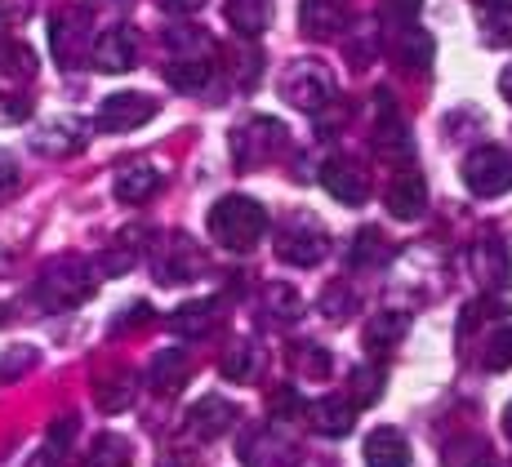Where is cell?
Returning <instances> with one entry per match:
<instances>
[{"mask_svg":"<svg viewBox=\"0 0 512 467\" xmlns=\"http://www.w3.org/2000/svg\"><path fill=\"white\" fill-rule=\"evenodd\" d=\"M94 285H98V267L90 258L63 254V258H54V263L41 267L32 298L45 307V312H72V307H81L85 298L94 294Z\"/></svg>","mask_w":512,"mask_h":467,"instance_id":"cell-1","label":"cell"},{"mask_svg":"<svg viewBox=\"0 0 512 467\" xmlns=\"http://www.w3.org/2000/svg\"><path fill=\"white\" fill-rule=\"evenodd\" d=\"M268 232V210L254 196H223L210 210V236L223 250H254Z\"/></svg>","mask_w":512,"mask_h":467,"instance_id":"cell-2","label":"cell"},{"mask_svg":"<svg viewBox=\"0 0 512 467\" xmlns=\"http://www.w3.org/2000/svg\"><path fill=\"white\" fill-rule=\"evenodd\" d=\"M464 187L481 201L512 192V152L499 143H481L464 156Z\"/></svg>","mask_w":512,"mask_h":467,"instance_id":"cell-3","label":"cell"},{"mask_svg":"<svg viewBox=\"0 0 512 467\" xmlns=\"http://www.w3.org/2000/svg\"><path fill=\"white\" fill-rule=\"evenodd\" d=\"M281 98H290L294 107H303V112L317 116L321 107L334 103V76H330L321 63H312V58H299V63L285 67V76H281Z\"/></svg>","mask_w":512,"mask_h":467,"instance_id":"cell-4","label":"cell"},{"mask_svg":"<svg viewBox=\"0 0 512 467\" xmlns=\"http://www.w3.org/2000/svg\"><path fill=\"white\" fill-rule=\"evenodd\" d=\"M326 254H330V236H326V227H321L317 218L299 214V218H290V223L277 232V258H281V263L317 267Z\"/></svg>","mask_w":512,"mask_h":467,"instance_id":"cell-5","label":"cell"},{"mask_svg":"<svg viewBox=\"0 0 512 467\" xmlns=\"http://www.w3.org/2000/svg\"><path fill=\"white\" fill-rule=\"evenodd\" d=\"M201 267H205V258H201V250H196L192 236L174 232V236H161V241H156L152 272H156V281H161V285H187V281H196V276H201Z\"/></svg>","mask_w":512,"mask_h":467,"instance_id":"cell-6","label":"cell"},{"mask_svg":"<svg viewBox=\"0 0 512 467\" xmlns=\"http://www.w3.org/2000/svg\"><path fill=\"white\" fill-rule=\"evenodd\" d=\"M156 112H161V107H156V98L125 89V94H107L103 98L94 125H98V134H130V129H139V125L152 121Z\"/></svg>","mask_w":512,"mask_h":467,"instance_id":"cell-7","label":"cell"},{"mask_svg":"<svg viewBox=\"0 0 512 467\" xmlns=\"http://www.w3.org/2000/svg\"><path fill=\"white\" fill-rule=\"evenodd\" d=\"M277 147H285V125L272 121V116H254L250 125L232 134V156L241 165H263Z\"/></svg>","mask_w":512,"mask_h":467,"instance_id":"cell-8","label":"cell"},{"mask_svg":"<svg viewBox=\"0 0 512 467\" xmlns=\"http://www.w3.org/2000/svg\"><path fill=\"white\" fill-rule=\"evenodd\" d=\"M241 463L245 467H299V450H294V441L285 432H277V427H259V432L245 436Z\"/></svg>","mask_w":512,"mask_h":467,"instance_id":"cell-9","label":"cell"},{"mask_svg":"<svg viewBox=\"0 0 512 467\" xmlns=\"http://www.w3.org/2000/svg\"><path fill=\"white\" fill-rule=\"evenodd\" d=\"M321 187H326L334 201L361 205L370 196V174L361 170V161H352V156H330V161L321 165Z\"/></svg>","mask_w":512,"mask_h":467,"instance_id":"cell-10","label":"cell"},{"mask_svg":"<svg viewBox=\"0 0 512 467\" xmlns=\"http://www.w3.org/2000/svg\"><path fill=\"white\" fill-rule=\"evenodd\" d=\"M134 58H139V41H134V32L121 27V23L103 27L90 45V63L98 67V72H130Z\"/></svg>","mask_w":512,"mask_h":467,"instance_id":"cell-11","label":"cell"},{"mask_svg":"<svg viewBox=\"0 0 512 467\" xmlns=\"http://www.w3.org/2000/svg\"><path fill=\"white\" fill-rule=\"evenodd\" d=\"M468 263H472V276L490 290H504L512 281V258H508V245L499 236H481L477 245L468 250Z\"/></svg>","mask_w":512,"mask_h":467,"instance_id":"cell-12","label":"cell"},{"mask_svg":"<svg viewBox=\"0 0 512 467\" xmlns=\"http://www.w3.org/2000/svg\"><path fill=\"white\" fill-rule=\"evenodd\" d=\"M236 427V405L223 401V396H201V401L187 410V432L196 441H219Z\"/></svg>","mask_w":512,"mask_h":467,"instance_id":"cell-13","label":"cell"},{"mask_svg":"<svg viewBox=\"0 0 512 467\" xmlns=\"http://www.w3.org/2000/svg\"><path fill=\"white\" fill-rule=\"evenodd\" d=\"M388 214L401 218V223H415V218L428 210V183H423V174L410 165V170H401L397 178L388 183Z\"/></svg>","mask_w":512,"mask_h":467,"instance_id":"cell-14","label":"cell"},{"mask_svg":"<svg viewBox=\"0 0 512 467\" xmlns=\"http://www.w3.org/2000/svg\"><path fill=\"white\" fill-rule=\"evenodd\" d=\"M219 321H223L219 298H192V303L174 307L165 325H170V334H179V339H205V334H214Z\"/></svg>","mask_w":512,"mask_h":467,"instance_id":"cell-15","label":"cell"},{"mask_svg":"<svg viewBox=\"0 0 512 467\" xmlns=\"http://www.w3.org/2000/svg\"><path fill=\"white\" fill-rule=\"evenodd\" d=\"M161 170L156 165H147V161H130V165H121L112 178V192H116V201L121 205H143V201H152L156 192H161Z\"/></svg>","mask_w":512,"mask_h":467,"instance_id":"cell-16","label":"cell"},{"mask_svg":"<svg viewBox=\"0 0 512 467\" xmlns=\"http://www.w3.org/2000/svg\"><path fill=\"white\" fill-rule=\"evenodd\" d=\"M303 414H308L312 432H321V436H348L352 423H357V405L348 396H317Z\"/></svg>","mask_w":512,"mask_h":467,"instance_id":"cell-17","label":"cell"},{"mask_svg":"<svg viewBox=\"0 0 512 467\" xmlns=\"http://www.w3.org/2000/svg\"><path fill=\"white\" fill-rule=\"evenodd\" d=\"M348 14V0H303L299 5V27L312 41H334Z\"/></svg>","mask_w":512,"mask_h":467,"instance_id":"cell-18","label":"cell"},{"mask_svg":"<svg viewBox=\"0 0 512 467\" xmlns=\"http://www.w3.org/2000/svg\"><path fill=\"white\" fill-rule=\"evenodd\" d=\"M32 147L41 156H72L85 147V121L76 116H63V121H49L41 134H32Z\"/></svg>","mask_w":512,"mask_h":467,"instance_id":"cell-19","label":"cell"},{"mask_svg":"<svg viewBox=\"0 0 512 467\" xmlns=\"http://www.w3.org/2000/svg\"><path fill=\"white\" fill-rule=\"evenodd\" d=\"M392 258H397V245H392L379 227H361L357 241L348 245V263L357 267V272H379V267H388Z\"/></svg>","mask_w":512,"mask_h":467,"instance_id":"cell-20","label":"cell"},{"mask_svg":"<svg viewBox=\"0 0 512 467\" xmlns=\"http://www.w3.org/2000/svg\"><path fill=\"white\" fill-rule=\"evenodd\" d=\"M366 467H410V445L397 427H374L366 436Z\"/></svg>","mask_w":512,"mask_h":467,"instance_id":"cell-21","label":"cell"},{"mask_svg":"<svg viewBox=\"0 0 512 467\" xmlns=\"http://www.w3.org/2000/svg\"><path fill=\"white\" fill-rule=\"evenodd\" d=\"M187 374H192V361H187L183 347H165V352L152 356V370H147V379H152L156 392L174 396L187 383Z\"/></svg>","mask_w":512,"mask_h":467,"instance_id":"cell-22","label":"cell"},{"mask_svg":"<svg viewBox=\"0 0 512 467\" xmlns=\"http://www.w3.org/2000/svg\"><path fill=\"white\" fill-rule=\"evenodd\" d=\"M81 36H85L81 14H54V23H49V45H54V58L63 67L81 63Z\"/></svg>","mask_w":512,"mask_h":467,"instance_id":"cell-23","label":"cell"},{"mask_svg":"<svg viewBox=\"0 0 512 467\" xmlns=\"http://www.w3.org/2000/svg\"><path fill=\"white\" fill-rule=\"evenodd\" d=\"M490 441L477 432H459L441 445V467H490Z\"/></svg>","mask_w":512,"mask_h":467,"instance_id":"cell-24","label":"cell"},{"mask_svg":"<svg viewBox=\"0 0 512 467\" xmlns=\"http://www.w3.org/2000/svg\"><path fill=\"white\" fill-rule=\"evenodd\" d=\"M130 401H134V374L130 370H112V374H103V379L94 383V405L103 414L130 410Z\"/></svg>","mask_w":512,"mask_h":467,"instance_id":"cell-25","label":"cell"},{"mask_svg":"<svg viewBox=\"0 0 512 467\" xmlns=\"http://www.w3.org/2000/svg\"><path fill=\"white\" fill-rule=\"evenodd\" d=\"M406 330H410L406 312H379L366 321V334H361V339H366V347L379 356V352H392V347L406 339Z\"/></svg>","mask_w":512,"mask_h":467,"instance_id":"cell-26","label":"cell"},{"mask_svg":"<svg viewBox=\"0 0 512 467\" xmlns=\"http://www.w3.org/2000/svg\"><path fill=\"white\" fill-rule=\"evenodd\" d=\"M130 463H134V445L121 432H103V436H94L81 467H130Z\"/></svg>","mask_w":512,"mask_h":467,"instance_id":"cell-27","label":"cell"},{"mask_svg":"<svg viewBox=\"0 0 512 467\" xmlns=\"http://www.w3.org/2000/svg\"><path fill=\"white\" fill-rule=\"evenodd\" d=\"M210 72H214V58H170L165 63V81L174 89H183V94L210 85Z\"/></svg>","mask_w":512,"mask_h":467,"instance_id":"cell-28","label":"cell"},{"mask_svg":"<svg viewBox=\"0 0 512 467\" xmlns=\"http://www.w3.org/2000/svg\"><path fill=\"white\" fill-rule=\"evenodd\" d=\"M165 45H170V58H214V36L201 32V27L183 23L165 32Z\"/></svg>","mask_w":512,"mask_h":467,"instance_id":"cell-29","label":"cell"},{"mask_svg":"<svg viewBox=\"0 0 512 467\" xmlns=\"http://www.w3.org/2000/svg\"><path fill=\"white\" fill-rule=\"evenodd\" d=\"M290 370L299 379H330V352L321 343H290Z\"/></svg>","mask_w":512,"mask_h":467,"instance_id":"cell-30","label":"cell"},{"mask_svg":"<svg viewBox=\"0 0 512 467\" xmlns=\"http://www.w3.org/2000/svg\"><path fill=\"white\" fill-rule=\"evenodd\" d=\"M272 14V0H228V18L241 36H259L268 27Z\"/></svg>","mask_w":512,"mask_h":467,"instance_id":"cell-31","label":"cell"},{"mask_svg":"<svg viewBox=\"0 0 512 467\" xmlns=\"http://www.w3.org/2000/svg\"><path fill=\"white\" fill-rule=\"evenodd\" d=\"M0 76H9V81H32L36 54L23 41H0Z\"/></svg>","mask_w":512,"mask_h":467,"instance_id":"cell-32","label":"cell"},{"mask_svg":"<svg viewBox=\"0 0 512 467\" xmlns=\"http://www.w3.org/2000/svg\"><path fill=\"white\" fill-rule=\"evenodd\" d=\"M481 41L486 45H512V0L481 9Z\"/></svg>","mask_w":512,"mask_h":467,"instance_id":"cell-33","label":"cell"},{"mask_svg":"<svg viewBox=\"0 0 512 467\" xmlns=\"http://www.w3.org/2000/svg\"><path fill=\"white\" fill-rule=\"evenodd\" d=\"M263 307H268V321L272 325H290V321H299L303 298L294 294L290 285H268V290H263Z\"/></svg>","mask_w":512,"mask_h":467,"instance_id":"cell-34","label":"cell"},{"mask_svg":"<svg viewBox=\"0 0 512 467\" xmlns=\"http://www.w3.org/2000/svg\"><path fill=\"white\" fill-rule=\"evenodd\" d=\"M383 396V374L370 370V365H357L352 370V387H348V401L357 405V410H366V405H374Z\"/></svg>","mask_w":512,"mask_h":467,"instance_id":"cell-35","label":"cell"},{"mask_svg":"<svg viewBox=\"0 0 512 467\" xmlns=\"http://www.w3.org/2000/svg\"><path fill=\"white\" fill-rule=\"evenodd\" d=\"M397 58H401L406 67H419V72H428V63H432V41H428L423 32H415V27H401Z\"/></svg>","mask_w":512,"mask_h":467,"instance_id":"cell-36","label":"cell"},{"mask_svg":"<svg viewBox=\"0 0 512 467\" xmlns=\"http://www.w3.org/2000/svg\"><path fill=\"white\" fill-rule=\"evenodd\" d=\"M481 365L486 370H512V325H499L486 343H481Z\"/></svg>","mask_w":512,"mask_h":467,"instance_id":"cell-37","label":"cell"},{"mask_svg":"<svg viewBox=\"0 0 512 467\" xmlns=\"http://www.w3.org/2000/svg\"><path fill=\"white\" fill-rule=\"evenodd\" d=\"M36 361H41V356H36V347H32V343H18V347H9V352L0 356V383H14L18 374H27Z\"/></svg>","mask_w":512,"mask_h":467,"instance_id":"cell-38","label":"cell"},{"mask_svg":"<svg viewBox=\"0 0 512 467\" xmlns=\"http://www.w3.org/2000/svg\"><path fill=\"white\" fill-rule=\"evenodd\" d=\"M219 374H223V379H236V383L250 379V374H254V347L250 343L228 347V356L219 361Z\"/></svg>","mask_w":512,"mask_h":467,"instance_id":"cell-39","label":"cell"},{"mask_svg":"<svg viewBox=\"0 0 512 467\" xmlns=\"http://www.w3.org/2000/svg\"><path fill=\"white\" fill-rule=\"evenodd\" d=\"M352 307H357V294L343 290V285H330L326 298H321V312H326L330 321H343V316H352Z\"/></svg>","mask_w":512,"mask_h":467,"instance_id":"cell-40","label":"cell"},{"mask_svg":"<svg viewBox=\"0 0 512 467\" xmlns=\"http://www.w3.org/2000/svg\"><path fill=\"white\" fill-rule=\"evenodd\" d=\"M147 321H152V303H143V298H139V303L121 307V316L112 321V330L125 334V330H139V325H147Z\"/></svg>","mask_w":512,"mask_h":467,"instance_id":"cell-41","label":"cell"},{"mask_svg":"<svg viewBox=\"0 0 512 467\" xmlns=\"http://www.w3.org/2000/svg\"><path fill=\"white\" fill-rule=\"evenodd\" d=\"M419 9H423V0H388V5H383V14H388L397 27H410Z\"/></svg>","mask_w":512,"mask_h":467,"instance_id":"cell-42","label":"cell"},{"mask_svg":"<svg viewBox=\"0 0 512 467\" xmlns=\"http://www.w3.org/2000/svg\"><path fill=\"white\" fill-rule=\"evenodd\" d=\"M343 121H348V107H343L339 98H334L330 107H321V112H317V134H321V138H330V134H334V125H343Z\"/></svg>","mask_w":512,"mask_h":467,"instance_id":"cell-43","label":"cell"},{"mask_svg":"<svg viewBox=\"0 0 512 467\" xmlns=\"http://www.w3.org/2000/svg\"><path fill=\"white\" fill-rule=\"evenodd\" d=\"M76 427H81V423H76L72 414H63V419L49 423V436H45V441L58 445V450H67V445H72V436H76Z\"/></svg>","mask_w":512,"mask_h":467,"instance_id":"cell-44","label":"cell"},{"mask_svg":"<svg viewBox=\"0 0 512 467\" xmlns=\"http://www.w3.org/2000/svg\"><path fill=\"white\" fill-rule=\"evenodd\" d=\"M14 192H18V165H14V156L0 152V205H5Z\"/></svg>","mask_w":512,"mask_h":467,"instance_id":"cell-45","label":"cell"},{"mask_svg":"<svg viewBox=\"0 0 512 467\" xmlns=\"http://www.w3.org/2000/svg\"><path fill=\"white\" fill-rule=\"evenodd\" d=\"M27 467H72L67 463V450H58V445H41V450L32 454V459H27Z\"/></svg>","mask_w":512,"mask_h":467,"instance_id":"cell-46","label":"cell"},{"mask_svg":"<svg viewBox=\"0 0 512 467\" xmlns=\"http://www.w3.org/2000/svg\"><path fill=\"white\" fill-rule=\"evenodd\" d=\"M201 5H205V0H161L165 14H196Z\"/></svg>","mask_w":512,"mask_h":467,"instance_id":"cell-47","label":"cell"},{"mask_svg":"<svg viewBox=\"0 0 512 467\" xmlns=\"http://www.w3.org/2000/svg\"><path fill=\"white\" fill-rule=\"evenodd\" d=\"M27 112H32V103H27V98H14V103L0 107V116H5V121H23Z\"/></svg>","mask_w":512,"mask_h":467,"instance_id":"cell-48","label":"cell"},{"mask_svg":"<svg viewBox=\"0 0 512 467\" xmlns=\"http://www.w3.org/2000/svg\"><path fill=\"white\" fill-rule=\"evenodd\" d=\"M499 94H504L508 103H512V63L504 67V76H499Z\"/></svg>","mask_w":512,"mask_h":467,"instance_id":"cell-49","label":"cell"},{"mask_svg":"<svg viewBox=\"0 0 512 467\" xmlns=\"http://www.w3.org/2000/svg\"><path fill=\"white\" fill-rule=\"evenodd\" d=\"M504 436H508V441H512V401L504 405Z\"/></svg>","mask_w":512,"mask_h":467,"instance_id":"cell-50","label":"cell"},{"mask_svg":"<svg viewBox=\"0 0 512 467\" xmlns=\"http://www.w3.org/2000/svg\"><path fill=\"white\" fill-rule=\"evenodd\" d=\"M5 321H9V307H5V303H0V325H5Z\"/></svg>","mask_w":512,"mask_h":467,"instance_id":"cell-51","label":"cell"}]
</instances>
